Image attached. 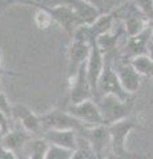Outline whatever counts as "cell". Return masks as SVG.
Wrapping results in <instances>:
<instances>
[{"mask_svg": "<svg viewBox=\"0 0 153 159\" xmlns=\"http://www.w3.org/2000/svg\"><path fill=\"white\" fill-rule=\"evenodd\" d=\"M109 54H112V65L122 88L129 94L136 93L140 89L142 76L136 70L135 66L131 64V61H125V60L120 57L118 51Z\"/></svg>", "mask_w": 153, "mask_h": 159, "instance_id": "cell-6", "label": "cell"}, {"mask_svg": "<svg viewBox=\"0 0 153 159\" xmlns=\"http://www.w3.org/2000/svg\"><path fill=\"white\" fill-rule=\"evenodd\" d=\"M73 155V150H68L64 147L49 145L45 159H71Z\"/></svg>", "mask_w": 153, "mask_h": 159, "instance_id": "cell-20", "label": "cell"}, {"mask_svg": "<svg viewBox=\"0 0 153 159\" xmlns=\"http://www.w3.org/2000/svg\"><path fill=\"white\" fill-rule=\"evenodd\" d=\"M71 159H100L96 152L93 151L92 146L89 145V142L87 141L83 135L79 134V146L75 151H73V155Z\"/></svg>", "mask_w": 153, "mask_h": 159, "instance_id": "cell-18", "label": "cell"}, {"mask_svg": "<svg viewBox=\"0 0 153 159\" xmlns=\"http://www.w3.org/2000/svg\"><path fill=\"white\" fill-rule=\"evenodd\" d=\"M0 89H2V85H0Z\"/></svg>", "mask_w": 153, "mask_h": 159, "instance_id": "cell-33", "label": "cell"}, {"mask_svg": "<svg viewBox=\"0 0 153 159\" xmlns=\"http://www.w3.org/2000/svg\"><path fill=\"white\" fill-rule=\"evenodd\" d=\"M131 64L142 77H152L153 78V61L148 56H141L132 60Z\"/></svg>", "mask_w": 153, "mask_h": 159, "instance_id": "cell-19", "label": "cell"}, {"mask_svg": "<svg viewBox=\"0 0 153 159\" xmlns=\"http://www.w3.org/2000/svg\"><path fill=\"white\" fill-rule=\"evenodd\" d=\"M108 2H111V4H112V2H113V0H108ZM113 9V8H112Z\"/></svg>", "mask_w": 153, "mask_h": 159, "instance_id": "cell-31", "label": "cell"}, {"mask_svg": "<svg viewBox=\"0 0 153 159\" xmlns=\"http://www.w3.org/2000/svg\"><path fill=\"white\" fill-rule=\"evenodd\" d=\"M49 143L41 137L33 138L26 148V155L28 159H45Z\"/></svg>", "mask_w": 153, "mask_h": 159, "instance_id": "cell-17", "label": "cell"}, {"mask_svg": "<svg viewBox=\"0 0 153 159\" xmlns=\"http://www.w3.org/2000/svg\"><path fill=\"white\" fill-rule=\"evenodd\" d=\"M53 146L75 151L79 146V133L75 130H44L40 135Z\"/></svg>", "mask_w": 153, "mask_h": 159, "instance_id": "cell-15", "label": "cell"}, {"mask_svg": "<svg viewBox=\"0 0 153 159\" xmlns=\"http://www.w3.org/2000/svg\"><path fill=\"white\" fill-rule=\"evenodd\" d=\"M40 11H44L52 21L57 23L64 31L72 34L75 32V29L77 27L83 25L80 19L77 17V15L75 13L72 8L68 6H60V7H55V8H37Z\"/></svg>", "mask_w": 153, "mask_h": 159, "instance_id": "cell-12", "label": "cell"}, {"mask_svg": "<svg viewBox=\"0 0 153 159\" xmlns=\"http://www.w3.org/2000/svg\"><path fill=\"white\" fill-rule=\"evenodd\" d=\"M136 6L146 16V19L152 21L153 20V0H127Z\"/></svg>", "mask_w": 153, "mask_h": 159, "instance_id": "cell-21", "label": "cell"}, {"mask_svg": "<svg viewBox=\"0 0 153 159\" xmlns=\"http://www.w3.org/2000/svg\"><path fill=\"white\" fill-rule=\"evenodd\" d=\"M85 64L76 72L75 76L71 77L69 103H80L84 101H89V99H95L92 86L88 81Z\"/></svg>", "mask_w": 153, "mask_h": 159, "instance_id": "cell-9", "label": "cell"}, {"mask_svg": "<svg viewBox=\"0 0 153 159\" xmlns=\"http://www.w3.org/2000/svg\"><path fill=\"white\" fill-rule=\"evenodd\" d=\"M96 102L107 126H111L116 122L127 119L132 107V99L122 101L116 96H104L98 98Z\"/></svg>", "mask_w": 153, "mask_h": 159, "instance_id": "cell-4", "label": "cell"}, {"mask_svg": "<svg viewBox=\"0 0 153 159\" xmlns=\"http://www.w3.org/2000/svg\"><path fill=\"white\" fill-rule=\"evenodd\" d=\"M67 111L85 126L105 125L104 118H103L101 111L95 99H89V101H84L80 103H69L67 107Z\"/></svg>", "mask_w": 153, "mask_h": 159, "instance_id": "cell-7", "label": "cell"}, {"mask_svg": "<svg viewBox=\"0 0 153 159\" xmlns=\"http://www.w3.org/2000/svg\"><path fill=\"white\" fill-rule=\"evenodd\" d=\"M40 117L44 130H75L81 133L87 127L67 110L61 109H53L48 113L41 114Z\"/></svg>", "mask_w": 153, "mask_h": 159, "instance_id": "cell-5", "label": "cell"}, {"mask_svg": "<svg viewBox=\"0 0 153 159\" xmlns=\"http://www.w3.org/2000/svg\"><path fill=\"white\" fill-rule=\"evenodd\" d=\"M146 56L149 57L152 61H153V43L151 41L149 43V45H148V52H146Z\"/></svg>", "mask_w": 153, "mask_h": 159, "instance_id": "cell-28", "label": "cell"}, {"mask_svg": "<svg viewBox=\"0 0 153 159\" xmlns=\"http://www.w3.org/2000/svg\"><path fill=\"white\" fill-rule=\"evenodd\" d=\"M125 2H127V0H113V2H112V8H113V9H116L118 6L124 4Z\"/></svg>", "mask_w": 153, "mask_h": 159, "instance_id": "cell-29", "label": "cell"}, {"mask_svg": "<svg viewBox=\"0 0 153 159\" xmlns=\"http://www.w3.org/2000/svg\"><path fill=\"white\" fill-rule=\"evenodd\" d=\"M85 68H87L88 81H89L91 86H92L93 96H95V99H96L98 80H100L103 72H104V68H105V54L96 45V43L92 45L89 57H88L87 64H85Z\"/></svg>", "mask_w": 153, "mask_h": 159, "instance_id": "cell-13", "label": "cell"}, {"mask_svg": "<svg viewBox=\"0 0 153 159\" xmlns=\"http://www.w3.org/2000/svg\"><path fill=\"white\" fill-rule=\"evenodd\" d=\"M104 96H116L122 101H129L131 94L122 88L120 80L112 65V54H105V68L97 85V97L95 101Z\"/></svg>", "mask_w": 153, "mask_h": 159, "instance_id": "cell-2", "label": "cell"}, {"mask_svg": "<svg viewBox=\"0 0 153 159\" xmlns=\"http://www.w3.org/2000/svg\"><path fill=\"white\" fill-rule=\"evenodd\" d=\"M91 49V44L72 40L69 49H68V73H69V78L75 76L76 72L87 62Z\"/></svg>", "mask_w": 153, "mask_h": 159, "instance_id": "cell-14", "label": "cell"}, {"mask_svg": "<svg viewBox=\"0 0 153 159\" xmlns=\"http://www.w3.org/2000/svg\"><path fill=\"white\" fill-rule=\"evenodd\" d=\"M149 29H151V41L153 43V20L149 21Z\"/></svg>", "mask_w": 153, "mask_h": 159, "instance_id": "cell-30", "label": "cell"}, {"mask_svg": "<svg viewBox=\"0 0 153 159\" xmlns=\"http://www.w3.org/2000/svg\"><path fill=\"white\" fill-rule=\"evenodd\" d=\"M11 130V118L6 116L3 111H0V138L4 137Z\"/></svg>", "mask_w": 153, "mask_h": 159, "instance_id": "cell-24", "label": "cell"}, {"mask_svg": "<svg viewBox=\"0 0 153 159\" xmlns=\"http://www.w3.org/2000/svg\"><path fill=\"white\" fill-rule=\"evenodd\" d=\"M12 119H16V121L22 125L23 130H26L27 133L31 134V135L40 137L41 133L44 131L43 123H41V117L35 114L29 107L20 105V103L13 105Z\"/></svg>", "mask_w": 153, "mask_h": 159, "instance_id": "cell-11", "label": "cell"}, {"mask_svg": "<svg viewBox=\"0 0 153 159\" xmlns=\"http://www.w3.org/2000/svg\"><path fill=\"white\" fill-rule=\"evenodd\" d=\"M137 127L139 126L131 118L122 119L120 122L108 126L111 135V155H113L116 159H148V155L129 152L125 147L128 135Z\"/></svg>", "mask_w": 153, "mask_h": 159, "instance_id": "cell-1", "label": "cell"}, {"mask_svg": "<svg viewBox=\"0 0 153 159\" xmlns=\"http://www.w3.org/2000/svg\"><path fill=\"white\" fill-rule=\"evenodd\" d=\"M0 159H20L17 154H15L13 151H9L7 148H4L0 146Z\"/></svg>", "mask_w": 153, "mask_h": 159, "instance_id": "cell-26", "label": "cell"}, {"mask_svg": "<svg viewBox=\"0 0 153 159\" xmlns=\"http://www.w3.org/2000/svg\"><path fill=\"white\" fill-rule=\"evenodd\" d=\"M113 11L116 13V17L124 25L128 37L136 36V34L144 32L149 27V20L131 2H125L124 4L118 6L116 9H113Z\"/></svg>", "mask_w": 153, "mask_h": 159, "instance_id": "cell-3", "label": "cell"}, {"mask_svg": "<svg viewBox=\"0 0 153 159\" xmlns=\"http://www.w3.org/2000/svg\"><path fill=\"white\" fill-rule=\"evenodd\" d=\"M151 43V29L148 27L144 32H141L136 36L127 37L122 43L121 48L118 49V54L125 61H132L137 57L146 56L148 45Z\"/></svg>", "mask_w": 153, "mask_h": 159, "instance_id": "cell-8", "label": "cell"}, {"mask_svg": "<svg viewBox=\"0 0 153 159\" xmlns=\"http://www.w3.org/2000/svg\"><path fill=\"white\" fill-rule=\"evenodd\" d=\"M84 2L91 4V6H93L96 9H98L101 13H107V12L113 11L112 4H111V2H108V0H84Z\"/></svg>", "mask_w": 153, "mask_h": 159, "instance_id": "cell-22", "label": "cell"}, {"mask_svg": "<svg viewBox=\"0 0 153 159\" xmlns=\"http://www.w3.org/2000/svg\"><path fill=\"white\" fill-rule=\"evenodd\" d=\"M32 135L26 130H19V129H12L9 133H7L4 137L0 138V146L7 148L9 151H13L17 155L26 152V148L28 143L32 141Z\"/></svg>", "mask_w": 153, "mask_h": 159, "instance_id": "cell-16", "label": "cell"}, {"mask_svg": "<svg viewBox=\"0 0 153 159\" xmlns=\"http://www.w3.org/2000/svg\"><path fill=\"white\" fill-rule=\"evenodd\" d=\"M2 2H3V0H0V4H2Z\"/></svg>", "mask_w": 153, "mask_h": 159, "instance_id": "cell-32", "label": "cell"}, {"mask_svg": "<svg viewBox=\"0 0 153 159\" xmlns=\"http://www.w3.org/2000/svg\"><path fill=\"white\" fill-rule=\"evenodd\" d=\"M12 107H13V105H11V102H9V99L7 98L6 93L0 89V111H3L6 116H8L12 119Z\"/></svg>", "mask_w": 153, "mask_h": 159, "instance_id": "cell-23", "label": "cell"}, {"mask_svg": "<svg viewBox=\"0 0 153 159\" xmlns=\"http://www.w3.org/2000/svg\"><path fill=\"white\" fill-rule=\"evenodd\" d=\"M7 73L8 72L3 68V53H2V51H0V77H2L3 74H7Z\"/></svg>", "mask_w": 153, "mask_h": 159, "instance_id": "cell-27", "label": "cell"}, {"mask_svg": "<svg viewBox=\"0 0 153 159\" xmlns=\"http://www.w3.org/2000/svg\"><path fill=\"white\" fill-rule=\"evenodd\" d=\"M80 135L89 142V145L92 146L93 151L96 152V155L98 158H104L107 157L105 150L107 147H109L111 150V135H109V129L105 125L101 126H87L81 133H79Z\"/></svg>", "mask_w": 153, "mask_h": 159, "instance_id": "cell-10", "label": "cell"}, {"mask_svg": "<svg viewBox=\"0 0 153 159\" xmlns=\"http://www.w3.org/2000/svg\"><path fill=\"white\" fill-rule=\"evenodd\" d=\"M31 2L32 0H3L2 4H0V13H2L6 8L13 6V4H26V6H28Z\"/></svg>", "mask_w": 153, "mask_h": 159, "instance_id": "cell-25", "label": "cell"}]
</instances>
